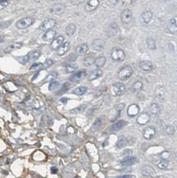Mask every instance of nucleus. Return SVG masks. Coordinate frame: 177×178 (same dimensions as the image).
Masks as SVG:
<instances>
[{
    "mask_svg": "<svg viewBox=\"0 0 177 178\" xmlns=\"http://www.w3.org/2000/svg\"><path fill=\"white\" fill-rule=\"evenodd\" d=\"M111 57L112 60L115 62H122L125 58V53L124 50H122L120 48H113L111 52Z\"/></svg>",
    "mask_w": 177,
    "mask_h": 178,
    "instance_id": "obj_1",
    "label": "nucleus"
},
{
    "mask_svg": "<svg viewBox=\"0 0 177 178\" xmlns=\"http://www.w3.org/2000/svg\"><path fill=\"white\" fill-rule=\"evenodd\" d=\"M133 69L130 66H125L121 69L118 72V78L121 81H126L132 76Z\"/></svg>",
    "mask_w": 177,
    "mask_h": 178,
    "instance_id": "obj_2",
    "label": "nucleus"
},
{
    "mask_svg": "<svg viewBox=\"0 0 177 178\" xmlns=\"http://www.w3.org/2000/svg\"><path fill=\"white\" fill-rule=\"evenodd\" d=\"M34 22V19L33 17H24V18H21V20H19L16 22V26L18 29L23 30L29 27V26H32Z\"/></svg>",
    "mask_w": 177,
    "mask_h": 178,
    "instance_id": "obj_3",
    "label": "nucleus"
},
{
    "mask_svg": "<svg viewBox=\"0 0 177 178\" xmlns=\"http://www.w3.org/2000/svg\"><path fill=\"white\" fill-rule=\"evenodd\" d=\"M125 85L123 83H115L112 86V94L113 96H121L125 92Z\"/></svg>",
    "mask_w": 177,
    "mask_h": 178,
    "instance_id": "obj_4",
    "label": "nucleus"
},
{
    "mask_svg": "<svg viewBox=\"0 0 177 178\" xmlns=\"http://www.w3.org/2000/svg\"><path fill=\"white\" fill-rule=\"evenodd\" d=\"M56 21L55 19L53 18H49L44 20L39 26V30L42 31H50V30L53 28L55 26H56Z\"/></svg>",
    "mask_w": 177,
    "mask_h": 178,
    "instance_id": "obj_5",
    "label": "nucleus"
},
{
    "mask_svg": "<svg viewBox=\"0 0 177 178\" xmlns=\"http://www.w3.org/2000/svg\"><path fill=\"white\" fill-rule=\"evenodd\" d=\"M105 48V41L102 39H94L92 43V49L95 52H102Z\"/></svg>",
    "mask_w": 177,
    "mask_h": 178,
    "instance_id": "obj_6",
    "label": "nucleus"
},
{
    "mask_svg": "<svg viewBox=\"0 0 177 178\" xmlns=\"http://www.w3.org/2000/svg\"><path fill=\"white\" fill-rule=\"evenodd\" d=\"M156 129L154 128V126H148L143 131V138L145 140H152L153 138H154V136H156Z\"/></svg>",
    "mask_w": 177,
    "mask_h": 178,
    "instance_id": "obj_7",
    "label": "nucleus"
},
{
    "mask_svg": "<svg viewBox=\"0 0 177 178\" xmlns=\"http://www.w3.org/2000/svg\"><path fill=\"white\" fill-rule=\"evenodd\" d=\"M133 17L132 12L130 9H124L121 14V19L124 24H129Z\"/></svg>",
    "mask_w": 177,
    "mask_h": 178,
    "instance_id": "obj_8",
    "label": "nucleus"
},
{
    "mask_svg": "<svg viewBox=\"0 0 177 178\" xmlns=\"http://www.w3.org/2000/svg\"><path fill=\"white\" fill-rule=\"evenodd\" d=\"M66 11V6L63 3H55L51 8V13L54 15H62Z\"/></svg>",
    "mask_w": 177,
    "mask_h": 178,
    "instance_id": "obj_9",
    "label": "nucleus"
},
{
    "mask_svg": "<svg viewBox=\"0 0 177 178\" xmlns=\"http://www.w3.org/2000/svg\"><path fill=\"white\" fill-rule=\"evenodd\" d=\"M99 5V0H89L86 3L85 6V10L87 13H90L93 12L96 9Z\"/></svg>",
    "mask_w": 177,
    "mask_h": 178,
    "instance_id": "obj_10",
    "label": "nucleus"
},
{
    "mask_svg": "<svg viewBox=\"0 0 177 178\" xmlns=\"http://www.w3.org/2000/svg\"><path fill=\"white\" fill-rule=\"evenodd\" d=\"M139 67L143 71H151L154 69V64L150 61L143 60L139 62Z\"/></svg>",
    "mask_w": 177,
    "mask_h": 178,
    "instance_id": "obj_11",
    "label": "nucleus"
},
{
    "mask_svg": "<svg viewBox=\"0 0 177 178\" xmlns=\"http://www.w3.org/2000/svg\"><path fill=\"white\" fill-rule=\"evenodd\" d=\"M139 113V105L133 104L129 106L127 109V114L130 118H134L135 116H138Z\"/></svg>",
    "mask_w": 177,
    "mask_h": 178,
    "instance_id": "obj_12",
    "label": "nucleus"
},
{
    "mask_svg": "<svg viewBox=\"0 0 177 178\" xmlns=\"http://www.w3.org/2000/svg\"><path fill=\"white\" fill-rule=\"evenodd\" d=\"M63 43H64V37L63 35H59V36L56 37L52 40V44H51V49L54 50H57Z\"/></svg>",
    "mask_w": 177,
    "mask_h": 178,
    "instance_id": "obj_13",
    "label": "nucleus"
},
{
    "mask_svg": "<svg viewBox=\"0 0 177 178\" xmlns=\"http://www.w3.org/2000/svg\"><path fill=\"white\" fill-rule=\"evenodd\" d=\"M150 115L148 113H142L137 118V123L139 125H145L150 121Z\"/></svg>",
    "mask_w": 177,
    "mask_h": 178,
    "instance_id": "obj_14",
    "label": "nucleus"
},
{
    "mask_svg": "<svg viewBox=\"0 0 177 178\" xmlns=\"http://www.w3.org/2000/svg\"><path fill=\"white\" fill-rule=\"evenodd\" d=\"M86 76V72L85 71H81L76 72V73L73 74L72 76L70 77V81L71 82H79L80 81H81L82 79Z\"/></svg>",
    "mask_w": 177,
    "mask_h": 178,
    "instance_id": "obj_15",
    "label": "nucleus"
},
{
    "mask_svg": "<svg viewBox=\"0 0 177 178\" xmlns=\"http://www.w3.org/2000/svg\"><path fill=\"white\" fill-rule=\"evenodd\" d=\"M141 17H142V20L145 24H149L153 21V18H154V13L151 11H146V12H143L141 15Z\"/></svg>",
    "mask_w": 177,
    "mask_h": 178,
    "instance_id": "obj_16",
    "label": "nucleus"
},
{
    "mask_svg": "<svg viewBox=\"0 0 177 178\" xmlns=\"http://www.w3.org/2000/svg\"><path fill=\"white\" fill-rule=\"evenodd\" d=\"M22 45H23V43L21 42V41H16V42L12 43L11 45H8V47L4 49V52L10 53L12 51H14V50L18 49L22 47Z\"/></svg>",
    "mask_w": 177,
    "mask_h": 178,
    "instance_id": "obj_17",
    "label": "nucleus"
},
{
    "mask_svg": "<svg viewBox=\"0 0 177 178\" xmlns=\"http://www.w3.org/2000/svg\"><path fill=\"white\" fill-rule=\"evenodd\" d=\"M136 162H137V158L135 157L129 156V157H125V158H123L121 162V164L125 167H128V166L134 165Z\"/></svg>",
    "mask_w": 177,
    "mask_h": 178,
    "instance_id": "obj_18",
    "label": "nucleus"
},
{
    "mask_svg": "<svg viewBox=\"0 0 177 178\" xmlns=\"http://www.w3.org/2000/svg\"><path fill=\"white\" fill-rule=\"evenodd\" d=\"M70 44L69 42H64L63 45H61L60 48L57 50V54L59 56H63L68 52V50L70 49Z\"/></svg>",
    "mask_w": 177,
    "mask_h": 178,
    "instance_id": "obj_19",
    "label": "nucleus"
},
{
    "mask_svg": "<svg viewBox=\"0 0 177 178\" xmlns=\"http://www.w3.org/2000/svg\"><path fill=\"white\" fill-rule=\"evenodd\" d=\"M126 125V122L124 120H120L115 122L114 124H112L111 127H110V130L112 131H120L121 129H122L124 126Z\"/></svg>",
    "mask_w": 177,
    "mask_h": 178,
    "instance_id": "obj_20",
    "label": "nucleus"
},
{
    "mask_svg": "<svg viewBox=\"0 0 177 178\" xmlns=\"http://www.w3.org/2000/svg\"><path fill=\"white\" fill-rule=\"evenodd\" d=\"M56 35H57V33L55 31L50 30V31H48L47 32L44 33V35H43V39L44 41H51L56 38Z\"/></svg>",
    "mask_w": 177,
    "mask_h": 178,
    "instance_id": "obj_21",
    "label": "nucleus"
},
{
    "mask_svg": "<svg viewBox=\"0 0 177 178\" xmlns=\"http://www.w3.org/2000/svg\"><path fill=\"white\" fill-rule=\"evenodd\" d=\"M118 25L117 23H112L108 27L107 30V35L109 37H113L117 34L118 31Z\"/></svg>",
    "mask_w": 177,
    "mask_h": 178,
    "instance_id": "obj_22",
    "label": "nucleus"
},
{
    "mask_svg": "<svg viewBox=\"0 0 177 178\" xmlns=\"http://www.w3.org/2000/svg\"><path fill=\"white\" fill-rule=\"evenodd\" d=\"M88 45L87 44H82V45H79L78 47L76 48V55L81 56L85 54L86 53L88 52Z\"/></svg>",
    "mask_w": 177,
    "mask_h": 178,
    "instance_id": "obj_23",
    "label": "nucleus"
},
{
    "mask_svg": "<svg viewBox=\"0 0 177 178\" xmlns=\"http://www.w3.org/2000/svg\"><path fill=\"white\" fill-rule=\"evenodd\" d=\"M125 107V104H117L116 107H115L114 109V114H113V117L111 118V121L113 122L118 118V116L120 115L121 112L122 111V109Z\"/></svg>",
    "mask_w": 177,
    "mask_h": 178,
    "instance_id": "obj_24",
    "label": "nucleus"
},
{
    "mask_svg": "<svg viewBox=\"0 0 177 178\" xmlns=\"http://www.w3.org/2000/svg\"><path fill=\"white\" fill-rule=\"evenodd\" d=\"M105 121V118L103 116H101V117H99V118H97L96 120L94 121V124H93V126H92V128L94 129V131H97V130H99L102 126H103V124L104 123Z\"/></svg>",
    "mask_w": 177,
    "mask_h": 178,
    "instance_id": "obj_25",
    "label": "nucleus"
},
{
    "mask_svg": "<svg viewBox=\"0 0 177 178\" xmlns=\"http://www.w3.org/2000/svg\"><path fill=\"white\" fill-rule=\"evenodd\" d=\"M103 75V71L100 69H96V70H94L91 72V73L89 74L88 76V81H94V80H96V79L99 78L100 76H102Z\"/></svg>",
    "mask_w": 177,
    "mask_h": 178,
    "instance_id": "obj_26",
    "label": "nucleus"
},
{
    "mask_svg": "<svg viewBox=\"0 0 177 178\" xmlns=\"http://www.w3.org/2000/svg\"><path fill=\"white\" fill-rule=\"evenodd\" d=\"M168 30L172 34H175L177 32V19L172 18L168 25Z\"/></svg>",
    "mask_w": 177,
    "mask_h": 178,
    "instance_id": "obj_27",
    "label": "nucleus"
},
{
    "mask_svg": "<svg viewBox=\"0 0 177 178\" xmlns=\"http://www.w3.org/2000/svg\"><path fill=\"white\" fill-rule=\"evenodd\" d=\"M76 31V26L75 24H69L65 29V33L67 36H72Z\"/></svg>",
    "mask_w": 177,
    "mask_h": 178,
    "instance_id": "obj_28",
    "label": "nucleus"
},
{
    "mask_svg": "<svg viewBox=\"0 0 177 178\" xmlns=\"http://www.w3.org/2000/svg\"><path fill=\"white\" fill-rule=\"evenodd\" d=\"M106 62H107V59H106L104 56H100V57H99V58H97L95 59V61H94V65L96 66L99 69V68L104 67Z\"/></svg>",
    "mask_w": 177,
    "mask_h": 178,
    "instance_id": "obj_29",
    "label": "nucleus"
},
{
    "mask_svg": "<svg viewBox=\"0 0 177 178\" xmlns=\"http://www.w3.org/2000/svg\"><path fill=\"white\" fill-rule=\"evenodd\" d=\"M149 110H150L152 114H154V115H158L161 113V107L157 104H156V103H154V104H152L150 105Z\"/></svg>",
    "mask_w": 177,
    "mask_h": 178,
    "instance_id": "obj_30",
    "label": "nucleus"
},
{
    "mask_svg": "<svg viewBox=\"0 0 177 178\" xmlns=\"http://www.w3.org/2000/svg\"><path fill=\"white\" fill-rule=\"evenodd\" d=\"M40 54H41V53H40V51H39V50L31 51V52H30L28 53L29 59H30V61L37 60V59L40 57Z\"/></svg>",
    "mask_w": 177,
    "mask_h": 178,
    "instance_id": "obj_31",
    "label": "nucleus"
},
{
    "mask_svg": "<svg viewBox=\"0 0 177 178\" xmlns=\"http://www.w3.org/2000/svg\"><path fill=\"white\" fill-rule=\"evenodd\" d=\"M146 45H147V47L149 48L150 50H154L156 49L157 48V45H156V41L154 38L152 37H149L146 40Z\"/></svg>",
    "mask_w": 177,
    "mask_h": 178,
    "instance_id": "obj_32",
    "label": "nucleus"
},
{
    "mask_svg": "<svg viewBox=\"0 0 177 178\" xmlns=\"http://www.w3.org/2000/svg\"><path fill=\"white\" fill-rule=\"evenodd\" d=\"M169 165H170V163L168 160L161 159V160H159L158 162H157V166L160 169H162V170L167 169V168H169Z\"/></svg>",
    "mask_w": 177,
    "mask_h": 178,
    "instance_id": "obj_33",
    "label": "nucleus"
},
{
    "mask_svg": "<svg viewBox=\"0 0 177 178\" xmlns=\"http://www.w3.org/2000/svg\"><path fill=\"white\" fill-rule=\"evenodd\" d=\"M88 89L87 87L85 86H80L77 87L76 89H75L73 90V94H76V95H83L87 92Z\"/></svg>",
    "mask_w": 177,
    "mask_h": 178,
    "instance_id": "obj_34",
    "label": "nucleus"
},
{
    "mask_svg": "<svg viewBox=\"0 0 177 178\" xmlns=\"http://www.w3.org/2000/svg\"><path fill=\"white\" fill-rule=\"evenodd\" d=\"M57 77V72L56 71H52L49 74H48L46 78L44 79V82H52L54 81V80Z\"/></svg>",
    "mask_w": 177,
    "mask_h": 178,
    "instance_id": "obj_35",
    "label": "nucleus"
},
{
    "mask_svg": "<svg viewBox=\"0 0 177 178\" xmlns=\"http://www.w3.org/2000/svg\"><path fill=\"white\" fill-rule=\"evenodd\" d=\"M78 68V66L76 64H74V63H70V64H68L67 67H65V71L67 73H72L74 71L77 70Z\"/></svg>",
    "mask_w": 177,
    "mask_h": 178,
    "instance_id": "obj_36",
    "label": "nucleus"
},
{
    "mask_svg": "<svg viewBox=\"0 0 177 178\" xmlns=\"http://www.w3.org/2000/svg\"><path fill=\"white\" fill-rule=\"evenodd\" d=\"M126 143H127V140H126V138L124 137V136H121V137H119V139H118V140H117V148H119V149L123 148L124 146H125Z\"/></svg>",
    "mask_w": 177,
    "mask_h": 178,
    "instance_id": "obj_37",
    "label": "nucleus"
},
{
    "mask_svg": "<svg viewBox=\"0 0 177 178\" xmlns=\"http://www.w3.org/2000/svg\"><path fill=\"white\" fill-rule=\"evenodd\" d=\"M155 95L157 99H163L165 97V89L163 88H157L156 89V92H155Z\"/></svg>",
    "mask_w": 177,
    "mask_h": 178,
    "instance_id": "obj_38",
    "label": "nucleus"
},
{
    "mask_svg": "<svg viewBox=\"0 0 177 178\" xmlns=\"http://www.w3.org/2000/svg\"><path fill=\"white\" fill-rule=\"evenodd\" d=\"M94 61H95V58L92 56H88L86 57L85 59H84V65L86 66V67H88V66H91L93 63H94Z\"/></svg>",
    "mask_w": 177,
    "mask_h": 178,
    "instance_id": "obj_39",
    "label": "nucleus"
},
{
    "mask_svg": "<svg viewBox=\"0 0 177 178\" xmlns=\"http://www.w3.org/2000/svg\"><path fill=\"white\" fill-rule=\"evenodd\" d=\"M69 88H70V85H69V83H64V84L62 85V87H61V89H59L56 94H64V93H66L67 91H68Z\"/></svg>",
    "mask_w": 177,
    "mask_h": 178,
    "instance_id": "obj_40",
    "label": "nucleus"
},
{
    "mask_svg": "<svg viewBox=\"0 0 177 178\" xmlns=\"http://www.w3.org/2000/svg\"><path fill=\"white\" fill-rule=\"evenodd\" d=\"M142 88H143V83H142L140 81H135L132 85L133 91H139V90H140Z\"/></svg>",
    "mask_w": 177,
    "mask_h": 178,
    "instance_id": "obj_41",
    "label": "nucleus"
},
{
    "mask_svg": "<svg viewBox=\"0 0 177 178\" xmlns=\"http://www.w3.org/2000/svg\"><path fill=\"white\" fill-rule=\"evenodd\" d=\"M142 173H143V175L150 176L152 175V173H154V169L151 167H149V166H145V167H143Z\"/></svg>",
    "mask_w": 177,
    "mask_h": 178,
    "instance_id": "obj_42",
    "label": "nucleus"
},
{
    "mask_svg": "<svg viewBox=\"0 0 177 178\" xmlns=\"http://www.w3.org/2000/svg\"><path fill=\"white\" fill-rule=\"evenodd\" d=\"M42 67H43V63H34L33 65L30 67V70L32 71H41Z\"/></svg>",
    "mask_w": 177,
    "mask_h": 178,
    "instance_id": "obj_43",
    "label": "nucleus"
},
{
    "mask_svg": "<svg viewBox=\"0 0 177 178\" xmlns=\"http://www.w3.org/2000/svg\"><path fill=\"white\" fill-rule=\"evenodd\" d=\"M86 107H87V105L86 104H82L81 106H79V107H76V108H74L72 110L70 111V113H81V112H83L85 109Z\"/></svg>",
    "mask_w": 177,
    "mask_h": 178,
    "instance_id": "obj_44",
    "label": "nucleus"
},
{
    "mask_svg": "<svg viewBox=\"0 0 177 178\" xmlns=\"http://www.w3.org/2000/svg\"><path fill=\"white\" fill-rule=\"evenodd\" d=\"M164 131L167 135L172 136L175 133V127L173 126H172V125H168V126H167L164 128Z\"/></svg>",
    "mask_w": 177,
    "mask_h": 178,
    "instance_id": "obj_45",
    "label": "nucleus"
},
{
    "mask_svg": "<svg viewBox=\"0 0 177 178\" xmlns=\"http://www.w3.org/2000/svg\"><path fill=\"white\" fill-rule=\"evenodd\" d=\"M59 86H60L59 82H57V81H52V82H50L49 85V89L50 91L51 90H54V89H57Z\"/></svg>",
    "mask_w": 177,
    "mask_h": 178,
    "instance_id": "obj_46",
    "label": "nucleus"
},
{
    "mask_svg": "<svg viewBox=\"0 0 177 178\" xmlns=\"http://www.w3.org/2000/svg\"><path fill=\"white\" fill-rule=\"evenodd\" d=\"M53 65V61L51 60V59H48L44 63H43V67H42V70H44V69H47L49 67Z\"/></svg>",
    "mask_w": 177,
    "mask_h": 178,
    "instance_id": "obj_47",
    "label": "nucleus"
},
{
    "mask_svg": "<svg viewBox=\"0 0 177 178\" xmlns=\"http://www.w3.org/2000/svg\"><path fill=\"white\" fill-rule=\"evenodd\" d=\"M18 61L21 63H22V64H26V63H27L29 61H30V59H29L28 54L26 56H22V57H20V58H18Z\"/></svg>",
    "mask_w": 177,
    "mask_h": 178,
    "instance_id": "obj_48",
    "label": "nucleus"
},
{
    "mask_svg": "<svg viewBox=\"0 0 177 178\" xmlns=\"http://www.w3.org/2000/svg\"><path fill=\"white\" fill-rule=\"evenodd\" d=\"M160 156H161V159L167 160V159H168V158H169V156H170V154H169V152H168V151H163V152L161 153Z\"/></svg>",
    "mask_w": 177,
    "mask_h": 178,
    "instance_id": "obj_49",
    "label": "nucleus"
},
{
    "mask_svg": "<svg viewBox=\"0 0 177 178\" xmlns=\"http://www.w3.org/2000/svg\"><path fill=\"white\" fill-rule=\"evenodd\" d=\"M76 59H77V55H76V54H75V53L70 54V56H68V58H67V61L68 62H70V63L75 62Z\"/></svg>",
    "mask_w": 177,
    "mask_h": 178,
    "instance_id": "obj_50",
    "label": "nucleus"
},
{
    "mask_svg": "<svg viewBox=\"0 0 177 178\" xmlns=\"http://www.w3.org/2000/svg\"><path fill=\"white\" fill-rule=\"evenodd\" d=\"M12 21H5V22H3V23H0V28L1 29H3V28H6V27H8L10 23H12Z\"/></svg>",
    "mask_w": 177,
    "mask_h": 178,
    "instance_id": "obj_51",
    "label": "nucleus"
},
{
    "mask_svg": "<svg viewBox=\"0 0 177 178\" xmlns=\"http://www.w3.org/2000/svg\"><path fill=\"white\" fill-rule=\"evenodd\" d=\"M0 5L3 7H6L8 5V1H0Z\"/></svg>",
    "mask_w": 177,
    "mask_h": 178,
    "instance_id": "obj_52",
    "label": "nucleus"
},
{
    "mask_svg": "<svg viewBox=\"0 0 177 178\" xmlns=\"http://www.w3.org/2000/svg\"><path fill=\"white\" fill-rule=\"evenodd\" d=\"M115 178H132V176L123 175V176H117V177H115Z\"/></svg>",
    "mask_w": 177,
    "mask_h": 178,
    "instance_id": "obj_53",
    "label": "nucleus"
},
{
    "mask_svg": "<svg viewBox=\"0 0 177 178\" xmlns=\"http://www.w3.org/2000/svg\"><path fill=\"white\" fill-rule=\"evenodd\" d=\"M51 173H53V174L57 173V168H55V167H52V168H51Z\"/></svg>",
    "mask_w": 177,
    "mask_h": 178,
    "instance_id": "obj_54",
    "label": "nucleus"
},
{
    "mask_svg": "<svg viewBox=\"0 0 177 178\" xmlns=\"http://www.w3.org/2000/svg\"><path fill=\"white\" fill-rule=\"evenodd\" d=\"M61 101H62V102H63V104H66V103L67 102V99H62V100H61Z\"/></svg>",
    "mask_w": 177,
    "mask_h": 178,
    "instance_id": "obj_55",
    "label": "nucleus"
},
{
    "mask_svg": "<svg viewBox=\"0 0 177 178\" xmlns=\"http://www.w3.org/2000/svg\"><path fill=\"white\" fill-rule=\"evenodd\" d=\"M39 72H37V73H36V74H35V75H34V78H33V80H34V79L36 78L37 76H39Z\"/></svg>",
    "mask_w": 177,
    "mask_h": 178,
    "instance_id": "obj_56",
    "label": "nucleus"
},
{
    "mask_svg": "<svg viewBox=\"0 0 177 178\" xmlns=\"http://www.w3.org/2000/svg\"><path fill=\"white\" fill-rule=\"evenodd\" d=\"M2 39H3V38H2V35H0V40H2Z\"/></svg>",
    "mask_w": 177,
    "mask_h": 178,
    "instance_id": "obj_57",
    "label": "nucleus"
}]
</instances>
